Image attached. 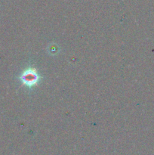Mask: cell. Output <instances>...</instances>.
<instances>
[{
  "label": "cell",
  "mask_w": 154,
  "mask_h": 155,
  "mask_svg": "<svg viewBox=\"0 0 154 155\" xmlns=\"http://www.w3.org/2000/svg\"><path fill=\"white\" fill-rule=\"evenodd\" d=\"M20 80L24 86L28 88H32L37 85L40 80V77L35 68H28L24 70L21 74Z\"/></svg>",
  "instance_id": "cell-1"
}]
</instances>
